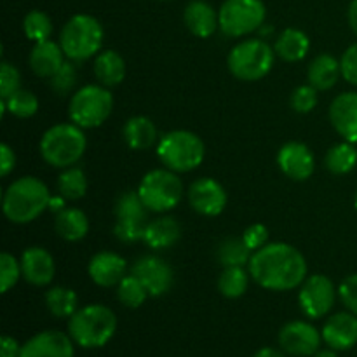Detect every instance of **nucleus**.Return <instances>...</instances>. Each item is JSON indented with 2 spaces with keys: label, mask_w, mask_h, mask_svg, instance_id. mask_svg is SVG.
<instances>
[{
  "label": "nucleus",
  "mask_w": 357,
  "mask_h": 357,
  "mask_svg": "<svg viewBox=\"0 0 357 357\" xmlns=\"http://www.w3.org/2000/svg\"><path fill=\"white\" fill-rule=\"evenodd\" d=\"M146 223H129V222H117L114 227V234L121 243H138L143 241L145 236Z\"/></svg>",
  "instance_id": "nucleus-42"
},
{
  "label": "nucleus",
  "mask_w": 357,
  "mask_h": 357,
  "mask_svg": "<svg viewBox=\"0 0 357 357\" xmlns=\"http://www.w3.org/2000/svg\"><path fill=\"white\" fill-rule=\"evenodd\" d=\"M324 164H326L328 171L333 174H349L354 171L357 166V149L354 143H338V145L331 146L328 150L326 157H324Z\"/></svg>",
  "instance_id": "nucleus-31"
},
{
  "label": "nucleus",
  "mask_w": 357,
  "mask_h": 357,
  "mask_svg": "<svg viewBox=\"0 0 357 357\" xmlns=\"http://www.w3.org/2000/svg\"><path fill=\"white\" fill-rule=\"evenodd\" d=\"M105 30L91 14H75L70 17L59 33V45L66 59L73 63L86 61L101 51Z\"/></svg>",
  "instance_id": "nucleus-5"
},
{
  "label": "nucleus",
  "mask_w": 357,
  "mask_h": 357,
  "mask_svg": "<svg viewBox=\"0 0 357 357\" xmlns=\"http://www.w3.org/2000/svg\"><path fill=\"white\" fill-rule=\"evenodd\" d=\"M54 229L61 239L68 241V243H77L89 232V220L82 209L65 208L56 215Z\"/></svg>",
  "instance_id": "nucleus-27"
},
{
  "label": "nucleus",
  "mask_w": 357,
  "mask_h": 357,
  "mask_svg": "<svg viewBox=\"0 0 357 357\" xmlns=\"http://www.w3.org/2000/svg\"><path fill=\"white\" fill-rule=\"evenodd\" d=\"M45 305H47L49 312L58 319H66V317L70 319L79 310L77 309L79 296L73 289L65 288V286H54L45 293Z\"/></svg>",
  "instance_id": "nucleus-29"
},
{
  "label": "nucleus",
  "mask_w": 357,
  "mask_h": 357,
  "mask_svg": "<svg viewBox=\"0 0 357 357\" xmlns=\"http://www.w3.org/2000/svg\"><path fill=\"white\" fill-rule=\"evenodd\" d=\"M278 166L293 181L309 180L316 169V159L305 143L289 142L278 153Z\"/></svg>",
  "instance_id": "nucleus-16"
},
{
  "label": "nucleus",
  "mask_w": 357,
  "mask_h": 357,
  "mask_svg": "<svg viewBox=\"0 0 357 357\" xmlns=\"http://www.w3.org/2000/svg\"><path fill=\"white\" fill-rule=\"evenodd\" d=\"M65 58L66 56L59 42L47 38V40L35 42L28 63H30V68L35 75L40 77V79H51L66 61Z\"/></svg>",
  "instance_id": "nucleus-21"
},
{
  "label": "nucleus",
  "mask_w": 357,
  "mask_h": 357,
  "mask_svg": "<svg viewBox=\"0 0 357 357\" xmlns=\"http://www.w3.org/2000/svg\"><path fill=\"white\" fill-rule=\"evenodd\" d=\"M218 17L223 35L241 38L264 26L267 7L261 0H225L220 7Z\"/></svg>",
  "instance_id": "nucleus-10"
},
{
  "label": "nucleus",
  "mask_w": 357,
  "mask_h": 357,
  "mask_svg": "<svg viewBox=\"0 0 357 357\" xmlns=\"http://www.w3.org/2000/svg\"><path fill=\"white\" fill-rule=\"evenodd\" d=\"M192 209L202 216H218L227 206V192L215 178H199L188 188Z\"/></svg>",
  "instance_id": "nucleus-14"
},
{
  "label": "nucleus",
  "mask_w": 357,
  "mask_h": 357,
  "mask_svg": "<svg viewBox=\"0 0 357 357\" xmlns=\"http://www.w3.org/2000/svg\"><path fill=\"white\" fill-rule=\"evenodd\" d=\"M138 194L149 211L167 213L181 202L183 183L178 178V173L167 167L152 169L139 181Z\"/></svg>",
  "instance_id": "nucleus-9"
},
{
  "label": "nucleus",
  "mask_w": 357,
  "mask_h": 357,
  "mask_svg": "<svg viewBox=\"0 0 357 357\" xmlns=\"http://www.w3.org/2000/svg\"><path fill=\"white\" fill-rule=\"evenodd\" d=\"M253 357H286V352L279 351V349H274V347H264L260 349V351L257 352Z\"/></svg>",
  "instance_id": "nucleus-50"
},
{
  "label": "nucleus",
  "mask_w": 357,
  "mask_h": 357,
  "mask_svg": "<svg viewBox=\"0 0 357 357\" xmlns=\"http://www.w3.org/2000/svg\"><path fill=\"white\" fill-rule=\"evenodd\" d=\"M272 30H274V28H272V26H267V28L261 26V28H260V33H261V35H265V37H267V35H271V33H272Z\"/></svg>",
  "instance_id": "nucleus-52"
},
{
  "label": "nucleus",
  "mask_w": 357,
  "mask_h": 357,
  "mask_svg": "<svg viewBox=\"0 0 357 357\" xmlns=\"http://www.w3.org/2000/svg\"><path fill=\"white\" fill-rule=\"evenodd\" d=\"M312 357H338V356H337V351L328 347V349H319V351H317Z\"/></svg>",
  "instance_id": "nucleus-51"
},
{
  "label": "nucleus",
  "mask_w": 357,
  "mask_h": 357,
  "mask_svg": "<svg viewBox=\"0 0 357 357\" xmlns=\"http://www.w3.org/2000/svg\"><path fill=\"white\" fill-rule=\"evenodd\" d=\"M149 209L143 204L138 190L124 192L115 204V216L117 222L129 223H149Z\"/></svg>",
  "instance_id": "nucleus-32"
},
{
  "label": "nucleus",
  "mask_w": 357,
  "mask_h": 357,
  "mask_svg": "<svg viewBox=\"0 0 357 357\" xmlns=\"http://www.w3.org/2000/svg\"><path fill=\"white\" fill-rule=\"evenodd\" d=\"M253 251L246 246L243 237H227L216 250V258L223 268L227 267H246L250 265Z\"/></svg>",
  "instance_id": "nucleus-30"
},
{
  "label": "nucleus",
  "mask_w": 357,
  "mask_h": 357,
  "mask_svg": "<svg viewBox=\"0 0 357 357\" xmlns=\"http://www.w3.org/2000/svg\"><path fill=\"white\" fill-rule=\"evenodd\" d=\"M0 345H2V352H0V357H20L21 345L17 344L16 338L9 337V335H3Z\"/></svg>",
  "instance_id": "nucleus-47"
},
{
  "label": "nucleus",
  "mask_w": 357,
  "mask_h": 357,
  "mask_svg": "<svg viewBox=\"0 0 357 357\" xmlns=\"http://www.w3.org/2000/svg\"><path fill=\"white\" fill-rule=\"evenodd\" d=\"M342 77L352 86H357V42L344 52L340 59Z\"/></svg>",
  "instance_id": "nucleus-45"
},
{
  "label": "nucleus",
  "mask_w": 357,
  "mask_h": 357,
  "mask_svg": "<svg viewBox=\"0 0 357 357\" xmlns=\"http://www.w3.org/2000/svg\"><path fill=\"white\" fill-rule=\"evenodd\" d=\"M338 289H335L333 281L326 275H310L300 286L298 303L302 312L309 319H321L333 309Z\"/></svg>",
  "instance_id": "nucleus-11"
},
{
  "label": "nucleus",
  "mask_w": 357,
  "mask_h": 357,
  "mask_svg": "<svg viewBox=\"0 0 357 357\" xmlns=\"http://www.w3.org/2000/svg\"><path fill=\"white\" fill-rule=\"evenodd\" d=\"M66 199L63 197V195H56V197H52L51 195V201H49V211L52 213H61L63 209L66 208Z\"/></svg>",
  "instance_id": "nucleus-49"
},
{
  "label": "nucleus",
  "mask_w": 357,
  "mask_h": 357,
  "mask_svg": "<svg viewBox=\"0 0 357 357\" xmlns=\"http://www.w3.org/2000/svg\"><path fill=\"white\" fill-rule=\"evenodd\" d=\"M117 316L101 303H91L77 310L68 319V335L79 347L100 349L114 338Z\"/></svg>",
  "instance_id": "nucleus-3"
},
{
  "label": "nucleus",
  "mask_w": 357,
  "mask_h": 357,
  "mask_svg": "<svg viewBox=\"0 0 357 357\" xmlns=\"http://www.w3.org/2000/svg\"><path fill=\"white\" fill-rule=\"evenodd\" d=\"M16 166V153L7 143L0 145V176H9L10 171Z\"/></svg>",
  "instance_id": "nucleus-46"
},
{
  "label": "nucleus",
  "mask_w": 357,
  "mask_h": 357,
  "mask_svg": "<svg viewBox=\"0 0 357 357\" xmlns=\"http://www.w3.org/2000/svg\"><path fill=\"white\" fill-rule=\"evenodd\" d=\"M310 49V40L305 31L298 28H286L274 44L275 54L288 63L302 61Z\"/></svg>",
  "instance_id": "nucleus-26"
},
{
  "label": "nucleus",
  "mask_w": 357,
  "mask_h": 357,
  "mask_svg": "<svg viewBox=\"0 0 357 357\" xmlns=\"http://www.w3.org/2000/svg\"><path fill=\"white\" fill-rule=\"evenodd\" d=\"M317 89L309 86H300L291 94V107L298 114H310L317 107Z\"/></svg>",
  "instance_id": "nucleus-41"
},
{
  "label": "nucleus",
  "mask_w": 357,
  "mask_h": 357,
  "mask_svg": "<svg viewBox=\"0 0 357 357\" xmlns=\"http://www.w3.org/2000/svg\"><path fill=\"white\" fill-rule=\"evenodd\" d=\"M275 51L261 38H246L234 45L227 58L230 73L244 82H257L274 66Z\"/></svg>",
  "instance_id": "nucleus-7"
},
{
  "label": "nucleus",
  "mask_w": 357,
  "mask_h": 357,
  "mask_svg": "<svg viewBox=\"0 0 357 357\" xmlns=\"http://www.w3.org/2000/svg\"><path fill=\"white\" fill-rule=\"evenodd\" d=\"M77 84V68L73 65V61L66 59L63 63L61 68L54 73V75L49 79V86L59 96H66L68 93H72L73 87Z\"/></svg>",
  "instance_id": "nucleus-38"
},
{
  "label": "nucleus",
  "mask_w": 357,
  "mask_h": 357,
  "mask_svg": "<svg viewBox=\"0 0 357 357\" xmlns=\"http://www.w3.org/2000/svg\"><path fill=\"white\" fill-rule=\"evenodd\" d=\"M183 23L192 35L208 38L220 28V17L206 0H192L183 10Z\"/></svg>",
  "instance_id": "nucleus-22"
},
{
  "label": "nucleus",
  "mask_w": 357,
  "mask_h": 357,
  "mask_svg": "<svg viewBox=\"0 0 357 357\" xmlns=\"http://www.w3.org/2000/svg\"><path fill=\"white\" fill-rule=\"evenodd\" d=\"M251 279L268 291H289L307 279V260L295 246L286 243L265 244L251 255Z\"/></svg>",
  "instance_id": "nucleus-1"
},
{
  "label": "nucleus",
  "mask_w": 357,
  "mask_h": 357,
  "mask_svg": "<svg viewBox=\"0 0 357 357\" xmlns=\"http://www.w3.org/2000/svg\"><path fill=\"white\" fill-rule=\"evenodd\" d=\"M323 342L337 352L351 351L357 344V316L352 312H337L324 323Z\"/></svg>",
  "instance_id": "nucleus-18"
},
{
  "label": "nucleus",
  "mask_w": 357,
  "mask_h": 357,
  "mask_svg": "<svg viewBox=\"0 0 357 357\" xmlns=\"http://www.w3.org/2000/svg\"><path fill=\"white\" fill-rule=\"evenodd\" d=\"M250 272L244 267H227L218 278V291L225 298H241L250 286Z\"/></svg>",
  "instance_id": "nucleus-34"
},
{
  "label": "nucleus",
  "mask_w": 357,
  "mask_h": 357,
  "mask_svg": "<svg viewBox=\"0 0 357 357\" xmlns=\"http://www.w3.org/2000/svg\"><path fill=\"white\" fill-rule=\"evenodd\" d=\"M94 75L105 87H115L124 80L126 61L117 51H103L94 59Z\"/></svg>",
  "instance_id": "nucleus-28"
},
{
  "label": "nucleus",
  "mask_w": 357,
  "mask_h": 357,
  "mask_svg": "<svg viewBox=\"0 0 357 357\" xmlns=\"http://www.w3.org/2000/svg\"><path fill=\"white\" fill-rule=\"evenodd\" d=\"M131 274L142 281L149 295L153 298L166 295L174 282L173 267L155 255H146V257L138 258L132 265Z\"/></svg>",
  "instance_id": "nucleus-13"
},
{
  "label": "nucleus",
  "mask_w": 357,
  "mask_h": 357,
  "mask_svg": "<svg viewBox=\"0 0 357 357\" xmlns=\"http://www.w3.org/2000/svg\"><path fill=\"white\" fill-rule=\"evenodd\" d=\"M126 143L131 150H149L155 145L157 142V128L152 119L145 115H136L126 122L122 129Z\"/></svg>",
  "instance_id": "nucleus-25"
},
{
  "label": "nucleus",
  "mask_w": 357,
  "mask_h": 357,
  "mask_svg": "<svg viewBox=\"0 0 357 357\" xmlns=\"http://www.w3.org/2000/svg\"><path fill=\"white\" fill-rule=\"evenodd\" d=\"M149 291L136 275H126L117 284V298L128 309H138L149 298Z\"/></svg>",
  "instance_id": "nucleus-36"
},
{
  "label": "nucleus",
  "mask_w": 357,
  "mask_h": 357,
  "mask_svg": "<svg viewBox=\"0 0 357 357\" xmlns=\"http://www.w3.org/2000/svg\"><path fill=\"white\" fill-rule=\"evenodd\" d=\"M243 241L246 243V246L251 251H258L260 248H264L265 244H268V229L261 223H255V225L248 227L243 234Z\"/></svg>",
  "instance_id": "nucleus-44"
},
{
  "label": "nucleus",
  "mask_w": 357,
  "mask_h": 357,
  "mask_svg": "<svg viewBox=\"0 0 357 357\" xmlns=\"http://www.w3.org/2000/svg\"><path fill=\"white\" fill-rule=\"evenodd\" d=\"M279 347L293 357H310L321 349L323 335L307 321L286 323L279 331Z\"/></svg>",
  "instance_id": "nucleus-12"
},
{
  "label": "nucleus",
  "mask_w": 357,
  "mask_h": 357,
  "mask_svg": "<svg viewBox=\"0 0 357 357\" xmlns=\"http://www.w3.org/2000/svg\"><path fill=\"white\" fill-rule=\"evenodd\" d=\"M126 268L128 265L121 255L112 253V251H101L91 258L87 272H89L91 281L96 286L112 288L126 278Z\"/></svg>",
  "instance_id": "nucleus-20"
},
{
  "label": "nucleus",
  "mask_w": 357,
  "mask_h": 357,
  "mask_svg": "<svg viewBox=\"0 0 357 357\" xmlns=\"http://www.w3.org/2000/svg\"><path fill=\"white\" fill-rule=\"evenodd\" d=\"M181 227L173 216H159L146 223L143 243L153 251L169 250L180 241Z\"/></svg>",
  "instance_id": "nucleus-23"
},
{
  "label": "nucleus",
  "mask_w": 357,
  "mask_h": 357,
  "mask_svg": "<svg viewBox=\"0 0 357 357\" xmlns=\"http://www.w3.org/2000/svg\"><path fill=\"white\" fill-rule=\"evenodd\" d=\"M21 89V73L10 63H0V100H7L10 94Z\"/></svg>",
  "instance_id": "nucleus-40"
},
{
  "label": "nucleus",
  "mask_w": 357,
  "mask_h": 357,
  "mask_svg": "<svg viewBox=\"0 0 357 357\" xmlns=\"http://www.w3.org/2000/svg\"><path fill=\"white\" fill-rule=\"evenodd\" d=\"M86 135L77 124H56L40 139V155L49 166L66 169L82 159L86 152Z\"/></svg>",
  "instance_id": "nucleus-4"
},
{
  "label": "nucleus",
  "mask_w": 357,
  "mask_h": 357,
  "mask_svg": "<svg viewBox=\"0 0 357 357\" xmlns=\"http://www.w3.org/2000/svg\"><path fill=\"white\" fill-rule=\"evenodd\" d=\"M73 344L68 333L58 330H45L33 335L21 345L20 357H73Z\"/></svg>",
  "instance_id": "nucleus-15"
},
{
  "label": "nucleus",
  "mask_w": 357,
  "mask_h": 357,
  "mask_svg": "<svg viewBox=\"0 0 357 357\" xmlns=\"http://www.w3.org/2000/svg\"><path fill=\"white\" fill-rule=\"evenodd\" d=\"M338 296L349 312L357 316V274L349 275L338 286Z\"/></svg>",
  "instance_id": "nucleus-43"
},
{
  "label": "nucleus",
  "mask_w": 357,
  "mask_h": 357,
  "mask_svg": "<svg viewBox=\"0 0 357 357\" xmlns=\"http://www.w3.org/2000/svg\"><path fill=\"white\" fill-rule=\"evenodd\" d=\"M347 17H349V26H351V30L357 35V0H352L351 6H349Z\"/></svg>",
  "instance_id": "nucleus-48"
},
{
  "label": "nucleus",
  "mask_w": 357,
  "mask_h": 357,
  "mask_svg": "<svg viewBox=\"0 0 357 357\" xmlns=\"http://www.w3.org/2000/svg\"><path fill=\"white\" fill-rule=\"evenodd\" d=\"M342 75L340 61L335 56L323 52V54L316 56L310 61L309 68H307V79L312 87L317 91H328L335 87Z\"/></svg>",
  "instance_id": "nucleus-24"
},
{
  "label": "nucleus",
  "mask_w": 357,
  "mask_h": 357,
  "mask_svg": "<svg viewBox=\"0 0 357 357\" xmlns=\"http://www.w3.org/2000/svg\"><path fill=\"white\" fill-rule=\"evenodd\" d=\"M49 201L51 192L47 185L35 176H23L14 180L3 192L2 209L9 222L24 225L49 209Z\"/></svg>",
  "instance_id": "nucleus-2"
},
{
  "label": "nucleus",
  "mask_w": 357,
  "mask_h": 357,
  "mask_svg": "<svg viewBox=\"0 0 357 357\" xmlns=\"http://www.w3.org/2000/svg\"><path fill=\"white\" fill-rule=\"evenodd\" d=\"M23 31L30 40L42 42L51 38L52 21L44 10H30L23 20Z\"/></svg>",
  "instance_id": "nucleus-37"
},
{
  "label": "nucleus",
  "mask_w": 357,
  "mask_h": 357,
  "mask_svg": "<svg viewBox=\"0 0 357 357\" xmlns=\"http://www.w3.org/2000/svg\"><path fill=\"white\" fill-rule=\"evenodd\" d=\"M7 112L17 119L33 117L38 112V98L31 91H16L7 100H0V114H2V117Z\"/></svg>",
  "instance_id": "nucleus-33"
},
{
  "label": "nucleus",
  "mask_w": 357,
  "mask_h": 357,
  "mask_svg": "<svg viewBox=\"0 0 357 357\" xmlns=\"http://www.w3.org/2000/svg\"><path fill=\"white\" fill-rule=\"evenodd\" d=\"M114 110V96L108 87L89 84L77 91L70 100L68 115L70 121L82 129L100 128L112 115Z\"/></svg>",
  "instance_id": "nucleus-8"
},
{
  "label": "nucleus",
  "mask_w": 357,
  "mask_h": 357,
  "mask_svg": "<svg viewBox=\"0 0 357 357\" xmlns=\"http://www.w3.org/2000/svg\"><path fill=\"white\" fill-rule=\"evenodd\" d=\"M206 155L202 139L195 132L176 129L169 131L157 143V157L164 167L174 173H190L197 169Z\"/></svg>",
  "instance_id": "nucleus-6"
},
{
  "label": "nucleus",
  "mask_w": 357,
  "mask_h": 357,
  "mask_svg": "<svg viewBox=\"0 0 357 357\" xmlns=\"http://www.w3.org/2000/svg\"><path fill=\"white\" fill-rule=\"evenodd\" d=\"M58 192L66 201H79L87 192V178L80 167H66L58 176Z\"/></svg>",
  "instance_id": "nucleus-35"
},
{
  "label": "nucleus",
  "mask_w": 357,
  "mask_h": 357,
  "mask_svg": "<svg viewBox=\"0 0 357 357\" xmlns=\"http://www.w3.org/2000/svg\"><path fill=\"white\" fill-rule=\"evenodd\" d=\"M330 122L335 131L349 143L357 145V93H342L331 101Z\"/></svg>",
  "instance_id": "nucleus-19"
},
{
  "label": "nucleus",
  "mask_w": 357,
  "mask_h": 357,
  "mask_svg": "<svg viewBox=\"0 0 357 357\" xmlns=\"http://www.w3.org/2000/svg\"><path fill=\"white\" fill-rule=\"evenodd\" d=\"M21 278V261H17L10 253L0 255V291L7 293L17 284Z\"/></svg>",
  "instance_id": "nucleus-39"
},
{
  "label": "nucleus",
  "mask_w": 357,
  "mask_h": 357,
  "mask_svg": "<svg viewBox=\"0 0 357 357\" xmlns=\"http://www.w3.org/2000/svg\"><path fill=\"white\" fill-rule=\"evenodd\" d=\"M354 204H356V209H357V194H356V201H354Z\"/></svg>",
  "instance_id": "nucleus-53"
},
{
  "label": "nucleus",
  "mask_w": 357,
  "mask_h": 357,
  "mask_svg": "<svg viewBox=\"0 0 357 357\" xmlns=\"http://www.w3.org/2000/svg\"><path fill=\"white\" fill-rule=\"evenodd\" d=\"M21 274L26 282L37 288L51 284L56 274L52 255L40 246H31L21 255Z\"/></svg>",
  "instance_id": "nucleus-17"
}]
</instances>
